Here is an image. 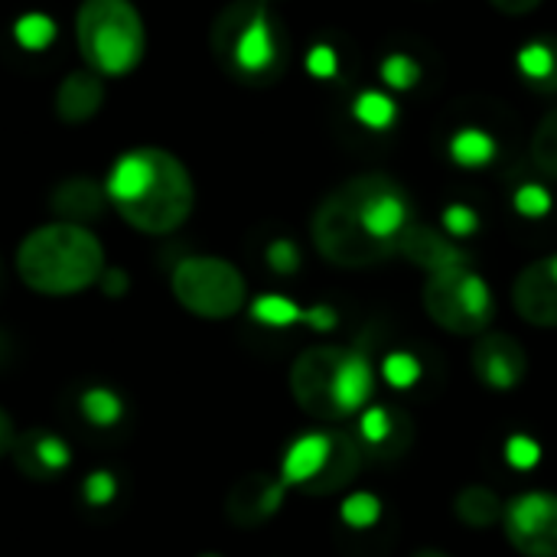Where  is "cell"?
Returning a JSON list of instances; mask_svg holds the SVG:
<instances>
[{"label": "cell", "mask_w": 557, "mask_h": 557, "mask_svg": "<svg viewBox=\"0 0 557 557\" xmlns=\"http://www.w3.org/2000/svg\"><path fill=\"white\" fill-rule=\"evenodd\" d=\"M411 199L388 173H359L326 193L310 219L323 261L346 271L385 264L411 225Z\"/></svg>", "instance_id": "cell-1"}, {"label": "cell", "mask_w": 557, "mask_h": 557, "mask_svg": "<svg viewBox=\"0 0 557 557\" xmlns=\"http://www.w3.org/2000/svg\"><path fill=\"white\" fill-rule=\"evenodd\" d=\"M104 196L108 206L144 235L176 232L196 206L189 170L163 147H134L121 153L104 176Z\"/></svg>", "instance_id": "cell-2"}, {"label": "cell", "mask_w": 557, "mask_h": 557, "mask_svg": "<svg viewBox=\"0 0 557 557\" xmlns=\"http://www.w3.org/2000/svg\"><path fill=\"white\" fill-rule=\"evenodd\" d=\"M20 281L42 297H72L104 274V248L98 235L75 222H49L33 228L16 248Z\"/></svg>", "instance_id": "cell-3"}, {"label": "cell", "mask_w": 557, "mask_h": 557, "mask_svg": "<svg viewBox=\"0 0 557 557\" xmlns=\"http://www.w3.org/2000/svg\"><path fill=\"white\" fill-rule=\"evenodd\" d=\"M290 395L317 421H346L372 401L375 369L362 349L310 346L290 366Z\"/></svg>", "instance_id": "cell-4"}, {"label": "cell", "mask_w": 557, "mask_h": 557, "mask_svg": "<svg viewBox=\"0 0 557 557\" xmlns=\"http://www.w3.org/2000/svg\"><path fill=\"white\" fill-rule=\"evenodd\" d=\"M215 59L245 82H274L287 65V33L264 0H235L212 26Z\"/></svg>", "instance_id": "cell-5"}, {"label": "cell", "mask_w": 557, "mask_h": 557, "mask_svg": "<svg viewBox=\"0 0 557 557\" xmlns=\"http://www.w3.org/2000/svg\"><path fill=\"white\" fill-rule=\"evenodd\" d=\"M75 39L91 69L101 78L131 75L147 49V33L131 0H82L75 13Z\"/></svg>", "instance_id": "cell-6"}, {"label": "cell", "mask_w": 557, "mask_h": 557, "mask_svg": "<svg viewBox=\"0 0 557 557\" xmlns=\"http://www.w3.org/2000/svg\"><path fill=\"white\" fill-rule=\"evenodd\" d=\"M421 304L431 323H437L450 336H483L496 317L493 287L470 264L428 274L421 287Z\"/></svg>", "instance_id": "cell-7"}, {"label": "cell", "mask_w": 557, "mask_h": 557, "mask_svg": "<svg viewBox=\"0 0 557 557\" xmlns=\"http://www.w3.org/2000/svg\"><path fill=\"white\" fill-rule=\"evenodd\" d=\"M173 297L183 310L202 320H232L248 304L245 274L215 255H193L173 268Z\"/></svg>", "instance_id": "cell-8"}, {"label": "cell", "mask_w": 557, "mask_h": 557, "mask_svg": "<svg viewBox=\"0 0 557 557\" xmlns=\"http://www.w3.org/2000/svg\"><path fill=\"white\" fill-rule=\"evenodd\" d=\"M506 539L522 557H557V496L532 490L506 503Z\"/></svg>", "instance_id": "cell-9"}, {"label": "cell", "mask_w": 557, "mask_h": 557, "mask_svg": "<svg viewBox=\"0 0 557 557\" xmlns=\"http://www.w3.org/2000/svg\"><path fill=\"white\" fill-rule=\"evenodd\" d=\"M470 362H473L476 379L496 392H509V388L522 385V379L529 372V356H525L522 343L509 333L486 330L483 336H476Z\"/></svg>", "instance_id": "cell-10"}, {"label": "cell", "mask_w": 557, "mask_h": 557, "mask_svg": "<svg viewBox=\"0 0 557 557\" xmlns=\"http://www.w3.org/2000/svg\"><path fill=\"white\" fill-rule=\"evenodd\" d=\"M512 307L525 323L539 330H557V274L548 258H539L519 271L512 284Z\"/></svg>", "instance_id": "cell-11"}, {"label": "cell", "mask_w": 557, "mask_h": 557, "mask_svg": "<svg viewBox=\"0 0 557 557\" xmlns=\"http://www.w3.org/2000/svg\"><path fill=\"white\" fill-rule=\"evenodd\" d=\"M398 255L428 274L444 271V268H457V264H470V255L447 232H437V228L418 225V222H411L405 228V235L398 242Z\"/></svg>", "instance_id": "cell-12"}, {"label": "cell", "mask_w": 557, "mask_h": 557, "mask_svg": "<svg viewBox=\"0 0 557 557\" xmlns=\"http://www.w3.org/2000/svg\"><path fill=\"white\" fill-rule=\"evenodd\" d=\"M284 480L281 476H245L228 493V519L242 529H255L268 522L284 503Z\"/></svg>", "instance_id": "cell-13"}, {"label": "cell", "mask_w": 557, "mask_h": 557, "mask_svg": "<svg viewBox=\"0 0 557 557\" xmlns=\"http://www.w3.org/2000/svg\"><path fill=\"white\" fill-rule=\"evenodd\" d=\"M366 460V447L359 444V437L346 434V431H330V457L323 463V470L304 486L307 496H333L339 490H346Z\"/></svg>", "instance_id": "cell-14"}, {"label": "cell", "mask_w": 557, "mask_h": 557, "mask_svg": "<svg viewBox=\"0 0 557 557\" xmlns=\"http://www.w3.org/2000/svg\"><path fill=\"white\" fill-rule=\"evenodd\" d=\"M101 101H104V78L95 75L91 69H75L59 82L55 114L65 124H85L88 117L98 114Z\"/></svg>", "instance_id": "cell-15"}, {"label": "cell", "mask_w": 557, "mask_h": 557, "mask_svg": "<svg viewBox=\"0 0 557 557\" xmlns=\"http://www.w3.org/2000/svg\"><path fill=\"white\" fill-rule=\"evenodd\" d=\"M49 202H52V212L59 215V222L85 225L104 212L108 196H104V183H98L91 176H69L52 189Z\"/></svg>", "instance_id": "cell-16"}, {"label": "cell", "mask_w": 557, "mask_h": 557, "mask_svg": "<svg viewBox=\"0 0 557 557\" xmlns=\"http://www.w3.org/2000/svg\"><path fill=\"white\" fill-rule=\"evenodd\" d=\"M411 437V421L385 405L366 408L359 418V444L382 454H401Z\"/></svg>", "instance_id": "cell-17"}, {"label": "cell", "mask_w": 557, "mask_h": 557, "mask_svg": "<svg viewBox=\"0 0 557 557\" xmlns=\"http://www.w3.org/2000/svg\"><path fill=\"white\" fill-rule=\"evenodd\" d=\"M330 457V434H304L297 437L287 454H284V463H281V480L284 486H297L304 490L326 463Z\"/></svg>", "instance_id": "cell-18"}, {"label": "cell", "mask_w": 557, "mask_h": 557, "mask_svg": "<svg viewBox=\"0 0 557 557\" xmlns=\"http://www.w3.org/2000/svg\"><path fill=\"white\" fill-rule=\"evenodd\" d=\"M16 460H20V470L29 476V480H49L55 473H62L72 460L69 454V444L55 434H33L20 450H16Z\"/></svg>", "instance_id": "cell-19"}, {"label": "cell", "mask_w": 557, "mask_h": 557, "mask_svg": "<svg viewBox=\"0 0 557 557\" xmlns=\"http://www.w3.org/2000/svg\"><path fill=\"white\" fill-rule=\"evenodd\" d=\"M519 75L539 88V91H557V39H532L516 52Z\"/></svg>", "instance_id": "cell-20"}, {"label": "cell", "mask_w": 557, "mask_h": 557, "mask_svg": "<svg viewBox=\"0 0 557 557\" xmlns=\"http://www.w3.org/2000/svg\"><path fill=\"white\" fill-rule=\"evenodd\" d=\"M454 512L470 529H493L496 522H503L506 503L490 486H467L454 499Z\"/></svg>", "instance_id": "cell-21"}, {"label": "cell", "mask_w": 557, "mask_h": 557, "mask_svg": "<svg viewBox=\"0 0 557 557\" xmlns=\"http://www.w3.org/2000/svg\"><path fill=\"white\" fill-rule=\"evenodd\" d=\"M447 150H450V160L457 166H467V170H480V166H490L496 160V140L483 127H460L450 137Z\"/></svg>", "instance_id": "cell-22"}, {"label": "cell", "mask_w": 557, "mask_h": 557, "mask_svg": "<svg viewBox=\"0 0 557 557\" xmlns=\"http://www.w3.org/2000/svg\"><path fill=\"white\" fill-rule=\"evenodd\" d=\"M352 117L366 127V131H388L398 121V104L392 95L379 91V88H366L356 95L352 101Z\"/></svg>", "instance_id": "cell-23"}, {"label": "cell", "mask_w": 557, "mask_h": 557, "mask_svg": "<svg viewBox=\"0 0 557 557\" xmlns=\"http://www.w3.org/2000/svg\"><path fill=\"white\" fill-rule=\"evenodd\" d=\"M78 408H82V418L91 424V428H114L121 418H124V401L111 392V388H104V385H95V388H88L85 395H82V401H78Z\"/></svg>", "instance_id": "cell-24"}, {"label": "cell", "mask_w": 557, "mask_h": 557, "mask_svg": "<svg viewBox=\"0 0 557 557\" xmlns=\"http://www.w3.org/2000/svg\"><path fill=\"white\" fill-rule=\"evenodd\" d=\"M251 317L264 326H274V330H284V326H294V323H307V310H300L294 300L281 297V294H264L251 304Z\"/></svg>", "instance_id": "cell-25"}, {"label": "cell", "mask_w": 557, "mask_h": 557, "mask_svg": "<svg viewBox=\"0 0 557 557\" xmlns=\"http://www.w3.org/2000/svg\"><path fill=\"white\" fill-rule=\"evenodd\" d=\"M13 39L20 49L26 52H42L52 39H55V23L52 16L33 10V13H23L16 23H13Z\"/></svg>", "instance_id": "cell-26"}, {"label": "cell", "mask_w": 557, "mask_h": 557, "mask_svg": "<svg viewBox=\"0 0 557 557\" xmlns=\"http://www.w3.org/2000/svg\"><path fill=\"white\" fill-rule=\"evenodd\" d=\"M379 75H382V82H385L388 88H395V91H411V88L421 82L424 69H421V62H418L414 55H408V52H388V55L379 62Z\"/></svg>", "instance_id": "cell-27"}, {"label": "cell", "mask_w": 557, "mask_h": 557, "mask_svg": "<svg viewBox=\"0 0 557 557\" xmlns=\"http://www.w3.org/2000/svg\"><path fill=\"white\" fill-rule=\"evenodd\" d=\"M532 157L542 166V173H548V176L557 180V108H552L539 121L535 137H532Z\"/></svg>", "instance_id": "cell-28"}, {"label": "cell", "mask_w": 557, "mask_h": 557, "mask_svg": "<svg viewBox=\"0 0 557 557\" xmlns=\"http://www.w3.org/2000/svg\"><path fill=\"white\" fill-rule=\"evenodd\" d=\"M512 206L519 215L525 219H545L552 212V193L542 186V183H522L516 193H512Z\"/></svg>", "instance_id": "cell-29"}, {"label": "cell", "mask_w": 557, "mask_h": 557, "mask_svg": "<svg viewBox=\"0 0 557 557\" xmlns=\"http://www.w3.org/2000/svg\"><path fill=\"white\" fill-rule=\"evenodd\" d=\"M382 519V503L372 493H352L343 503V522L352 529H372Z\"/></svg>", "instance_id": "cell-30"}, {"label": "cell", "mask_w": 557, "mask_h": 557, "mask_svg": "<svg viewBox=\"0 0 557 557\" xmlns=\"http://www.w3.org/2000/svg\"><path fill=\"white\" fill-rule=\"evenodd\" d=\"M82 496H85V503H88L91 509H104V506H111L114 496H117V480H114L108 470H95V473L85 476Z\"/></svg>", "instance_id": "cell-31"}, {"label": "cell", "mask_w": 557, "mask_h": 557, "mask_svg": "<svg viewBox=\"0 0 557 557\" xmlns=\"http://www.w3.org/2000/svg\"><path fill=\"white\" fill-rule=\"evenodd\" d=\"M476 228H480V215L467 202H450L444 209V232L450 238H470V235H476Z\"/></svg>", "instance_id": "cell-32"}, {"label": "cell", "mask_w": 557, "mask_h": 557, "mask_svg": "<svg viewBox=\"0 0 557 557\" xmlns=\"http://www.w3.org/2000/svg\"><path fill=\"white\" fill-rule=\"evenodd\" d=\"M382 375H385L395 388H408V385L418 382L421 369H418V362H414L408 352H395V356H388V359L382 362Z\"/></svg>", "instance_id": "cell-33"}, {"label": "cell", "mask_w": 557, "mask_h": 557, "mask_svg": "<svg viewBox=\"0 0 557 557\" xmlns=\"http://www.w3.org/2000/svg\"><path fill=\"white\" fill-rule=\"evenodd\" d=\"M307 72H310L313 78H320V82L336 78V72H339V55H336V49L326 46V42H317V46L307 52Z\"/></svg>", "instance_id": "cell-34"}, {"label": "cell", "mask_w": 557, "mask_h": 557, "mask_svg": "<svg viewBox=\"0 0 557 557\" xmlns=\"http://www.w3.org/2000/svg\"><path fill=\"white\" fill-rule=\"evenodd\" d=\"M268 264H271V271H277V274H294V271L300 268V251H297V245L287 242V238L271 242V245H268Z\"/></svg>", "instance_id": "cell-35"}, {"label": "cell", "mask_w": 557, "mask_h": 557, "mask_svg": "<svg viewBox=\"0 0 557 557\" xmlns=\"http://www.w3.org/2000/svg\"><path fill=\"white\" fill-rule=\"evenodd\" d=\"M539 457H542V450H539V444H535L532 437L516 434V437H509V441H506V460H509L512 467H519V470H532V467L539 463Z\"/></svg>", "instance_id": "cell-36"}, {"label": "cell", "mask_w": 557, "mask_h": 557, "mask_svg": "<svg viewBox=\"0 0 557 557\" xmlns=\"http://www.w3.org/2000/svg\"><path fill=\"white\" fill-rule=\"evenodd\" d=\"M499 13H506V16H529V13H535L545 0H490Z\"/></svg>", "instance_id": "cell-37"}, {"label": "cell", "mask_w": 557, "mask_h": 557, "mask_svg": "<svg viewBox=\"0 0 557 557\" xmlns=\"http://www.w3.org/2000/svg\"><path fill=\"white\" fill-rule=\"evenodd\" d=\"M101 290L108 294V297H121L124 290H127V274L121 271V268H104V274H101Z\"/></svg>", "instance_id": "cell-38"}, {"label": "cell", "mask_w": 557, "mask_h": 557, "mask_svg": "<svg viewBox=\"0 0 557 557\" xmlns=\"http://www.w3.org/2000/svg\"><path fill=\"white\" fill-rule=\"evenodd\" d=\"M16 444V428H13V418L0 408V457H7Z\"/></svg>", "instance_id": "cell-39"}, {"label": "cell", "mask_w": 557, "mask_h": 557, "mask_svg": "<svg viewBox=\"0 0 557 557\" xmlns=\"http://www.w3.org/2000/svg\"><path fill=\"white\" fill-rule=\"evenodd\" d=\"M411 557H450V555H444V552H437V548H421V552H414Z\"/></svg>", "instance_id": "cell-40"}, {"label": "cell", "mask_w": 557, "mask_h": 557, "mask_svg": "<svg viewBox=\"0 0 557 557\" xmlns=\"http://www.w3.org/2000/svg\"><path fill=\"white\" fill-rule=\"evenodd\" d=\"M199 557H222V555H199Z\"/></svg>", "instance_id": "cell-41"}]
</instances>
